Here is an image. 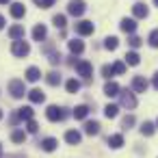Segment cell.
I'll list each match as a JSON object with an SVG mask.
<instances>
[{"label": "cell", "instance_id": "obj_18", "mask_svg": "<svg viewBox=\"0 0 158 158\" xmlns=\"http://www.w3.org/2000/svg\"><path fill=\"white\" fill-rule=\"evenodd\" d=\"M9 37L15 41V39H24V26L22 24H15V26H11L9 28Z\"/></svg>", "mask_w": 158, "mask_h": 158}, {"label": "cell", "instance_id": "obj_23", "mask_svg": "<svg viewBox=\"0 0 158 158\" xmlns=\"http://www.w3.org/2000/svg\"><path fill=\"white\" fill-rule=\"evenodd\" d=\"M108 145H110L113 149H119V147L123 145V136H121V134H110V136H108Z\"/></svg>", "mask_w": 158, "mask_h": 158}, {"label": "cell", "instance_id": "obj_36", "mask_svg": "<svg viewBox=\"0 0 158 158\" xmlns=\"http://www.w3.org/2000/svg\"><path fill=\"white\" fill-rule=\"evenodd\" d=\"M128 44H130L132 48H139V46L143 44V39H141V37H136V35L132 33V35H130V39H128Z\"/></svg>", "mask_w": 158, "mask_h": 158}, {"label": "cell", "instance_id": "obj_7", "mask_svg": "<svg viewBox=\"0 0 158 158\" xmlns=\"http://www.w3.org/2000/svg\"><path fill=\"white\" fill-rule=\"evenodd\" d=\"M93 31H95V26H93V22H89V20H82V22L76 24V33H78L80 37L93 35Z\"/></svg>", "mask_w": 158, "mask_h": 158}, {"label": "cell", "instance_id": "obj_11", "mask_svg": "<svg viewBox=\"0 0 158 158\" xmlns=\"http://www.w3.org/2000/svg\"><path fill=\"white\" fill-rule=\"evenodd\" d=\"M9 13H11V18L20 20V18H24V15H26V7H24L22 2H13V5H11V9H9Z\"/></svg>", "mask_w": 158, "mask_h": 158}, {"label": "cell", "instance_id": "obj_32", "mask_svg": "<svg viewBox=\"0 0 158 158\" xmlns=\"http://www.w3.org/2000/svg\"><path fill=\"white\" fill-rule=\"evenodd\" d=\"M113 74H115V76H121V74H126V63H123V61H117V63H113Z\"/></svg>", "mask_w": 158, "mask_h": 158}, {"label": "cell", "instance_id": "obj_41", "mask_svg": "<svg viewBox=\"0 0 158 158\" xmlns=\"http://www.w3.org/2000/svg\"><path fill=\"white\" fill-rule=\"evenodd\" d=\"M2 28H5V18L0 15V31H2Z\"/></svg>", "mask_w": 158, "mask_h": 158}, {"label": "cell", "instance_id": "obj_39", "mask_svg": "<svg viewBox=\"0 0 158 158\" xmlns=\"http://www.w3.org/2000/svg\"><path fill=\"white\" fill-rule=\"evenodd\" d=\"M121 126H123V128L134 126V117H132V115H126V117H123V121H121Z\"/></svg>", "mask_w": 158, "mask_h": 158}, {"label": "cell", "instance_id": "obj_28", "mask_svg": "<svg viewBox=\"0 0 158 158\" xmlns=\"http://www.w3.org/2000/svg\"><path fill=\"white\" fill-rule=\"evenodd\" d=\"M117 46H119V39L117 37H106L104 39V48L106 50H117Z\"/></svg>", "mask_w": 158, "mask_h": 158}, {"label": "cell", "instance_id": "obj_25", "mask_svg": "<svg viewBox=\"0 0 158 158\" xmlns=\"http://www.w3.org/2000/svg\"><path fill=\"white\" fill-rule=\"evenodd\" d=\"M65 89H67V93H78V91H80V82H78L76 78H69V80L65 82Z\"/></svg>", "mask_w": 158, "mask_h": 158}, {"label": "cell", "instance_id": "obj_37", "mask_svg": "<svg viewBox=\"0 0 158 158\" xmlns=\"http://www.w3.org/2000/svg\"><path fill=\"white\" fill-rule=\"evenodd\" d=\"M102 76H104L106 80H110V78L115 76V74H113V65H104V67H102Z\"/></svg>", "mask_w": 158, "mask_h": 158}, {"label": "cell", "instance_id": "obj_2", "mask_svg": "<svg viewBox=\"0 0 158 158\" xmlns=\"http://www.w3.org/2000/svg\"><path fill=\"white\" fill-rule=\"evenodd\" d=\"M119 104L123 106V108H134L136 106V98H134V93L132 91H121L119 89Z\"/></svg>", "mask_w": 158, "mask_h": 158}, {"label": "cell", "instance_id": "obj_26", "mask_svg": "<svg viewBox=\"0 0 158 158\" xmlns=\"http://www.w3.org/2000/svg\"><path fill=\"white\" fill-rule=\"evenodd\" d=\"M46 82H48L50 87H56V85H61V76H59L56 72H50V74L46 76Z\"/></svg>", "mask_w": 158, "mask_h": 158}, {"label": "cell", "instance_id": "obj_42", "mask_svg": "<svg viewBox=\"0 0 158 158\" xmlns=\"http://www.w3.org/2000/svg\"><path fill=\"white\" fill-rule=\"evenodd\" d=\"M11 2V0H0V5H9Z\"/></svg>", "mask_w": 158, "mask_h": 158}, {"label": "cell", "instance_id": "obj_35", "mask_svg": "<svg viewBox=\"0 0 158 158\" xmlns=\"http://www.w3.org/2000/svg\"><path fill=\"white\" fill-rule=\"evenodd\" d=\"M147 41H149V46H152V48H158V28L149 33V39H147Z\"/></svg>", "mask_w": 158, "mask_h": 158}, {"label": "cell", "instance_id": "obj_30", "mask_svg": "<svg viewBox=\"0 0 158 158\" xmlns=\"http://www.w3.org/2000/svg\"><path fill=\"white\" fill-rule=\"evenodd\" d=\"M24 139H26V132L24 130H13L11 132V141L13 143H24Z\"/></svg>", "mask_w": 158, "mask_h": 158}, {"label": "cell", "instance_id": "obj_3", "mask_svg": "<svg viewBox=\"0 0 158 158\" xmlns=\"http://www.w3.org/2000/svg\"><path fill=\"white\" fill-rule=\"evenodd\" d=\"M85 11H87V5L82 2V0H69V5H67V13H69V15L80 18Z\"/></svg>", "mask_w": 158, "mask_h": 158}, {"label": "cell", "instance_id": "obj_8", "mask_svg": "<svg viewBox=\"0 0 158 158\" xmlns=\"http://www.w3.org/2000/svg\"><path fill=\"white\" fill-rule=\"evenodd\" d=\"M147 87H149V82L145 80V76H134L132 78V91L134 93H145Z\"/></svg>", "mask_w": 158, "mask_h": 158}, {"label": "cell", "instance_id": "obj_24", "mask_svg": "<svg viewBox=\"0 0 158 158\" xmlns=\"http://www.w3.org/2000/svg\"><path fill=\"white\" fill-rule=\"evenodd\" d=\"M126 63H128V65H139V63H141V56H139V52H134V50L126 52Z\"/></svg>", "mask_w": 158, "mask_h": 158}, {"label": "cell", "instance_id": "obj_14", "mask_svg": "<svg viewBox=\"0 0 158 158\" xmlns=\"http://www.w3.org/2000/svg\"><path fill=\"white\" fill-rule=\"evenodd\" d=\"M18 119L20 121H28V119H33V115H35V110L31 108V106H22V108H18Z\"/></svg>", "mask_w": 158, "mask_h": 158}, {"label": "cell", "instance_id": "obj_16", "mask_svg": "<svg viewBox=\"0 0 158 158\" xmlns=\"http://www.w3.org/2000/svg\"><path fill=\"white\" fill-rule=\"evenodd\" d=\"M80 139H82V134H80L78 130H67V132H65V141H67L69 145H78Z\"/></svg>", "mask_w": 158, "mask_h": 158}, {"label": "cell", "instance_id": "obj_45", "mask_svg": "<svg viewBox=\"0 0 158 158\" xmlns=\"http://www.w3.org/2000/svg\"><path fill=\"white\" fill-rule=\"evenodd\" d=\"M0 119H2V110H0Z\"/></svg>", "mask_w": 158, "mask_h": 158}, {"label": "cell", "instance_id": "obj_46", "mask_svg": "<svg viewBox=\"0 0 158 158\" xmlns=\"http://www.w3.org/2000/svg\"><path fill=\"white\" fill-rule=\"evenodd\" d=\"M156 126H158V121H156Z\"/></svg>", "mask_w": 158, "mask_h": 158}, {"label": "cell", "instance_id": "obj_17", "mask_svg": "<svg viewBox=\"0 0 158 158\" xmlns=\"http://www.w3.org/2000/svg\"><path fill=\"white\" fill-rule=\"evenodd\" d=\"M56 147H59V141H56L54 136H48V139L41 141V149H44V152H54Z\"/></svg>", "mask_w": 158, "mask_h": 158}, {"label": "cell", "instance_id": "obj_20", "mask_svg": "<svg viewBox=\"0 0 158 158\" xmlns=\"http://www.w3.org/2000/svg\"><path fill=\"white\" fill-rule=\"evenodd\" d=\"M72 115H74V119H87V115H89V106H87V104H80V106H76Z\"/></svg>", "mask_w": 158, "mask_h": 158}, {"label": "cell", "instance_id": "obj_12", "mask_svg": "<svg viewBox=\"0 0 158 158\" xmlns=\"http://www.w3.org/2000/svg\"><path fill=\"white\" fill-rule=\"evenodd\" d=\"M46 37H48V28H46L44 24H37V26L33 28V39H35V41H44Z\"/></svg>", "mask_w": 158, "mask_h": 158}, {"label": "cell", "instance_id": "obj_6", "mask_svg": "<svg viewBox=\"0 0 158 158\" xmlns=\"http://www.w3.org/2000/svg\"><path fill=\"white\" fill-rule=\"evenodd\" d=\"M46 117H48V121H63L65 119V113H63V108H59V106H48L46 108Z\"/></svg>", "mask_w": 158, "mask_h": 158}, {"label": "cell", "instance_id": "obj_44", "mask_svg": "<svg viewBox=\"0 0 158 158\" xmlns=\"http://www.w3.org/2000/svg\"><path fill=\"white\" fill-rule=\"evenodd\" d=\"M154 5H156V7H158V0H154Z\"/></svg>", "mask_w": 158, "mask_h": 158}, {"label": "cell", "instance_id": "obj_21", "mask_svg": "<svg viewBox=\"0 0 158 158\" xmlns=\"http://www.w3.org/2000/svg\"><path fill=\"white\" fill-rule=\"evenodd\" d=\"M39 78H41L39 67H28V69H26V80H28V82H37Z\"/></svg>", "mask_w": 158, "mask_h": 158}, {"label": "cell", "instance_id": "obj_38", "mask_svg": "<svg viewBox=\"0 0 158 158\" xmlns=\"http://www.w3.org/2000/svg\"><path fill=\"white\" fill-rule=\"evenodd\" d=\"M61 59H63V56H61V52H52V54H50V63H52V65H59V63H61Z\"/></svg>", "mask_w": 158, "mask_h": 158}, {"label": "cell", "instance_id": "obj_5", "mask_svg": "<svg viewBox=\"0 0 158 158\" xmlns=\"http://www.w3.org/2000/svg\"><path fill=\"white\" fill-rule=\"evenodd\" d=\"M9 91H11V95H13L15 100H20V98L26 95V87H24L22 80H11V82H9Z\"/></svg>", "mask_w": 158, "mask_h": 158}, {"label": "cell", "instance_id": "obj_43", "mask_svg": "<svg viewBox=\"0 0 158 158\" xmlns=\"http://www.w3.org/2000/svg\"><path fill=\"white\" fill-rule=\"evenodd\" d=\"M0 156H2V145H0Z\"/></svg>", "mask_w": 158, "mask_h": 158}, {"label": "cell", "instance_id": "obj_4", "mask_svg": "<svg viewBox=\"0 0 158 158\" xmlns=\"http://www.w3.org/2000/svg\"><path fill=\"white\" fill-rule=\"evenodd\" d=\"M74 67H76L78 76H82V78H91V74H93V65L89 61H76Z\"/></svg>", "mask_w": 158, "mask_h": 158}, {"label": "cell", "instance_id": "obj_19", "mask_svg": "<svg viewBox=\"0 0 158 158\" xmlns=\"http://www.w3.org/2000/svg\"><path fill=\"white\" fill-rule=\"evenodd\" d=\"M69 52H72V54H82V52H85V44H82L80 39H72V41H69Z\"/></svg>", "mask_w": 158, "mask_h": 158}, {"label": "cell", "instance_id": "obj_13", "mask_svg": "<svg viewBox=\"0 0 158 158\" xmlns=\"http://www.w3.org/2000/svg\"><path fill=\"white\" fill-rule=\"evenodd\" d=\"M26 95H28V100H31L33 104H41V102L46 100V93H44L41 89H33V91H28Z\"/></svg>", "mask_w": 158, "mask_h": 158}, {"label": "cell", "instance_id": "obj_1", "mask_svg": "<svg viewBox=\"0 0 158 158\" xmlns=\"http://www.w3.org/2000/svg\"><path fill=\"white\" fill-rule=\"evenodd\" d=\"M11 52H13L15 56L24 59V56H28V54H31V46H28V41H24V39H15V41H13V46H11Z\"/></svg>", "mask_w": 158, "mask_h": 158}, {"label": "cell", "instance_id": "obj_22", "mask_svg": "<svg viewBox=\"0 0 158 158\" xmlns=\"http://www.w3.org/2000/svg\"><path fill=\"white\" fill-rule=\"evenodd\" d=\"M85 132H87L89 136L98 134V132H100V123H98V121H85Z\"/></svg>", "mask_w": 158, "mask_h": 158}, {"label": "cell", "instance_id": "obj_15", "mask_svg": "<svg viewBox=\"0 0 158 158\" xmlns=\"http://www.w3.org/2000/svg\"><path fill=\"white\" fill-rule=\"evenodd\" d=\"M104 95H108V98L119 95V85H117V82H113V80H108V82L104 85Z\"/></svg>", "mask_w": 158, "mask_h": 158}, {"label": "cell", "instance_id": "obj_31", "mask_svg": "<svg viewBox=\"0 0 158 158\" xmlns=\"http://www.w3.org/2000/svg\"><path fill=\"white\" fill-rule=\"evenodd\" d=\"M52 22H54V26H56V28H65V24H67V20H65V15H63V13H56V15L52 18Z\"/></svg>", "mask_w": 158, "mask_h": 158}, {"label": "cell", "instance_id": "obj_10", "mask_svg": "<svg viewBox=\"0 0 158 158\" xmlns=\"http://www.w3.org/2000/svg\"><path fill=\"white\" fill-rule=\"evenodd\" d=\"M119 28H121L123 33L132 35V33L136 31V20H134V18H123V20H121V24H119Z\"/></svg>", "mask_w": 158, "mask_h": 158}, {"label": "cell", "instance_id": "obj_27", "mask_svg": "<svg viewBox=\"0 0 158 158\" xmlns=\"http://www.w3.org/2000/svg\"><path fill=\"white\" fill-rule=\"evenodd\" d=\"M156 132V126L152 123V121H145L143 126H141V134H145V136H152Z\"/></svg>", "mask_w": 158, "mask_h": 158}, {"label": "cell", "instance_id": "obj_9", "mask_svg": "<svg viewBox=\"0 0 158 158\" xmlns=\"http://www.w3.org/2000/svg\"><path fill=\"white\" fill-rule=\"evenodd\" d=\"M132 15H134V20H145V18L149 15V9H147L143 2H136V5L132 7Z\"/></svg>", "mask_w": 158, "mask_h": 158}, {"label": "cell", "instance_id": "obj_33", "mask_svg": "<svg viewBox=\"0 0 158 158\" xmlns=\"http://www.w3.org/2000/svg\"><path fill=\"white\" fill-rule=\"evenodd\" d=\"M33 2H35L37 7H41V9H50V7L56 2V0H33Z\"/></svg>", "mask_w": 158, "mask_h": 158}, {"label": "cell", "instance_id": "obj_40", "mask_svg": "<svg viewBox=\"0 0 158 158\" xmlns=\"http://www.w3.org/2000/svg\"><path fill=\"white\" fill-rule=\"evenodd\" d=\"M154 89H156V91H158V72H156V74H154Z\"/></svg>", "mask_w": 158, "mask_h": 158}, {"label": "cell", "instance_id": "obj_29", "mask_svg": "<svg viewBox=\"0 0 158 158\" xmlns=\"http://www.w3.org/2000/svg\"><path fill=\"white\" fill-rule=\"evenodd\" d=\"M117 113H119V106H117V104H108V106L104 108V115H106L108 119H113V117H117Z\"/></svg>", "mask_w": 158, "mask_h": 158}, {"label": "cell", "instance_id": "obj_34", "mask_svg": "<svg viewBox=\"0 0 158 158\" xmlns=\"http://www.w3.org/2000/svg\"><path fill=\"white\" fill-rule=\"evenodd\" d=\"M37 130H39V126H37V121H35V119H28V121H26V132H31V134H35Z\"/></svg>", "mask_w": 158, "mask_h": 158}]
</instances>
